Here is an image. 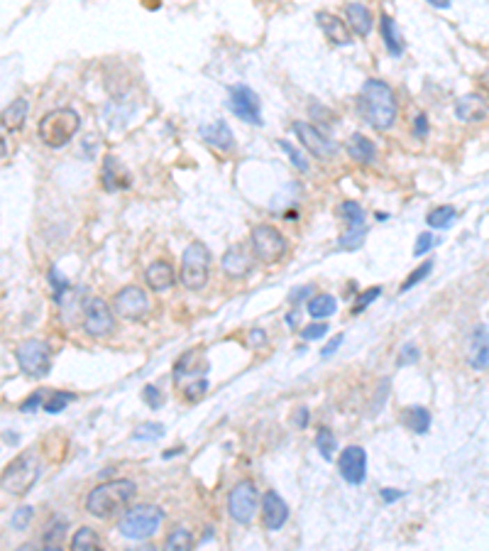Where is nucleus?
<instances>
[{"mask_svg": "<svg viewBox=\"0 0 489 551\" xmlns=\"http://www.w3.org/2000/svg\"><path fill=\"white\" fill-rule=\"evenodd\" d=\"M348 155L352 157L355 162H359V165H370V162H375V157H377V145L370 140V137L355 133L348 142Z\"/></svg>", "mask_w": 489, "mask_h": 551, "instance_id": "obj_27", "label": "nucleus"}, {"mask_svg": "<svg viewBox=\"0 0 489 551\" xmlns=\"http://www.w3.org/2000/svg\"><path fill=\"white\" fill-rule=\"evenodd\" d=\"M262 512H265V527L272 531L281 529L289 520V505L284 502V497L279 492L270 490L265 492V502H262Z\"/></svg>", "mask_w": 489, "mask_h": 551, "instance_id": "obj_16", "label": "nucleus"}, {"mask_svg": "<svg viewBox=\"0 0 489 551\" xmlns=\"http://www.w3.org/2000/svg\"><path fill=\"white\" fill-rule=\"evenodd\" d=\"M430 128H428V118L424 116V113H419V116L414 118V137H419V140H424V137H428Z\"/></svg>", "mask_w": 489, "mask_h": 551, "instance_id": "obj_48", "label": "nucleus"}, {"mask_svg": "<svg viewBox=\"0 0 489 551\" xmlns=\"http://www.w3.org/2000/svg\"><path fill=\"white\" fill-rule=\"evenodd\" d=\"M359 110L375 130H389L399 116L394 89L382 79H367L359 89Z\"/></svg>", "mask_w": 489, "mask_h": 551, "instance_id": "obj_1", "label": "nucleus"}, {"mask_svg": "<svg viewBox=\"0 0 489 551\" xmlns=\"http://www.w3.org/2000/svg\"><path fill=\"white\" fill-rule=\"evenodd\" d=\"M455 216H458V211H455L453 206H438V209H433L428 216H426V220H428L430 228H440V231H445V228H450L455 223Z\"/></svg>", "mask_w": 489, "mask_h": 551, "instance_id": "obj_31", "label": "nucleus"}, {"mask_svg": "<svg viewBox=\"0 0 489 551\" xmlns=\"http://www.w3.org/2000/svg\"><path fill=\"white\" fill-rule=\"evenodd\" d=\"M338 471L345 483L350 485H362L367 476V453L362 446H348L343 448L338 458Z\"/></svg>", "mask_w": 489, "mask_h": 551, "instance_id": "obj_15", "label": "nucleus"}, {"mask_svg": "<svg viewBox=\"0 0 489 551\" xmlns=\"http://www.w3.org/2000/svg\"><path fill=\"white\" fill-rule=\"evenodd\" d=\"M345 22L357 37H367L372 32V25H375L370 8L362 6V3H348L345 6Z\"/></svg>", "mask_w": 489, "mask_h": 551, "instance_id": "obj_22", "label": "nucleus"}, {"mask_svg": "<svg viewBox=\"0 0 489 551\" xmlns=\"http://www.w3.org/2000/svg\"><path fill=\"white\" fill-rule=\"evenodd\" d=\"M325 333H328V324L325 321H318L316 319V324H309L301 329V338L304 341H318V338H323Z\"/></svg>", "mask_w": 489, "mask_h": 551, "instance_id": "obj_41", "label": "nucleus"}, {"mask_svg": "<svg viewBox=\"0 0 489 551\" xmlns=\"http://www.w3.org/2000/svg\"><path fill=\"white\" fill-rule=\"evenodd\" d=\"M166 546L169 549H194V536L184 527H176L169 536H166Z\"/></svg>", "mask_w": 489, "mask_h": 551, "instance_id": "obj_37", "label": "nucleus"}, {"mask_svg": "<svg viewBox=\"0 0 489 551\" xmlns=\"http://www.w3.org/2000/svg\"><path fill=\"white\" fill-rule=\"evenodd\" d=\"M201 135H203V140L208 142L210 147H215V150H220V152L235 150L233 130H230V126L225 121H215V123H210V126L201 128Z\"/></svg>", "mask_w": 489, "mask_h": 551, "instance_id": "obj_23", "label": "nucleus"}, {"mask_svg": "<svg viewBox=\"0 0 489 551\" xmlns=\"http://www.w3.org/2000/svg\"><path fill=\"white\" fill-rule=\"evenodd\" d=\"M421 358V351L416 343H406L404 348H401V356H399V365H411V363H416Z\"/></svg>", "mask_w": 489, "mask_h": 551, "instance_id": "obj_46", "label": "nucleus"}, {"mask_svg": "<svg viewBox=\"0 0 489 551\" xmlns=\"http://www.w3.org/2000/svg\"><path fill=\"white\" fill-rule=\"evenodd\" d=\"M294 133L296 137H299V142L304 145V150L309 152V155H313L316 160H333L335 155H338V142H333L330 137H325L323 133L318 130L316 126H311V123H294Z\"/></svg>", "mask_w": 489, "mask_h": 551, "instance_id": "obj_14", "label": "nucleus"}, {"mask_svg": "<svg viewBox=\"0 0 489 551\" xmlns=\"http://www.w3.org/2000/svg\"><path fill=\"white\" fill-rule=\"evenodd\" d=\"M316 20H318L320 30H323V35L328 37L333 45L338 47H348L350 42H352V37H350V27L345 20H340L338 15H330V13H318L316 15Z\"/></svg>", "mask_w": 489, "mask_h": 551, "instance_id": "obj_21", "label": "nucleus"}, {"mask_svg": "<svg viewBox=\"0 0 489 551\" xmlns=\"http://www.w3.org/2000/svg\"><path fill=\"white\" fill-rule=\"evenodd\" d=\"M404 424L414 434H426L430 429V412L426 407H409L404 414Z\"/></svg>", "mask_w": 489, "mask_h": 551, "instance_id": "obj_28", "label": "nucleus"}, {"mask_svg": "<svg viewBox=\"0 0 489 551\" xmlns=\"http://www.w3.org/2000/svg\"><path fill=\"white\" fill-rule=\"evenodd\" d=\"M247 343H250L252 348H260L267 343V333L262 329H252L250 333H247Z\"/></svg>", "mask_w": 489, "mask_h": 551, "instance_id": "obj_50", "label": "nucleus"}, {"mask_svg": "<svg viewBox=\"0 0 489 551\" xmlns=\"http://www.w3.org/2000/svg\"><path fill=\"white\" fill-rule=\"evenodd\" d=\"M279 147L286 152V155H289V162L296 167V169H299V172H309V162H306V157L301 155V152L296 150V147L291 145L289 140H279Z\"/></svg>", "mask_w": 489, "mask_h": 551, "instance_id": "obj_40", "label": "nucleus"}, {"mask_svg": "<svg viewBox=\"0 0 489 551\" xmlns=\"http://www.w3.org/2000/svg\"><path fill=\"white\" fill-rule=\"evenodd\" d=\"M15 361L27 377H45L52 370V348L45 341L27 338L15 348Z\"/></svg>", "mask_w": 489, "mask_h": 551, "instance_id": "obj_8", "label": "nucleus"}, {"mask_svg": "<svg viewBox=\"0 0 489 551\" xmlns=\"http://www.w3.org/2000/svg\"><path fill=\"white\" fill-rule=\"evenodd\" d=\"M401 497H404V490H394V488H385V490H382V500H385L387 505L401 500Z\"/></svg>", "mask_w": 489, "mask_h": 551, "instance_id": "obj_53", "label": "nucleus"}, {"mask_svg": "<svg viewBox=\"0 0 489 551\" xmlns=\"http://www.w3.org/2000/svg\"><path fill=\"white\" fill-rule=\"evenodd\" d=\"M49 282H52V296H54V301H61L64 292L71 289L69 280H66V277H61V272L56 270V267H52V270H49Z\"/></svg>", "mask_w": 489, "mask_h": 551, "instance_id": "obj_39", "label": "nucleus"}, {"mask_svg": "<svg viewBox=\"0 0 489 551\" xmlns=\"http://www.w3.org/2000/svg\"><path fill=\"white\" fill-rule=\"evenodd\" d=\"M252 257L255 255H250V250L244 246H240V243H235V246H230L228 250H225V255H223V272L225 275H230V277H244L247 272L252 270Z\"/></svg>", "mask_w": 489, "mask_h": 551, "instance_id": "obj_18", "label": "nucleus"}, {"mask_svg": "<svg viewBox=\"0 0 489 551\" xmlns=\"http://www.w3.org/2000/svg\"><path fill=\"white\" fill-rule=\"evenodd\" d=\"M380 294H382V287H370L367 292H362V294H359V299H357V304L352 306V314L355 316L362 314V309H367V306H370Z\"/></svg>", "mask_w": 489, "mask_h": 551, "instance_id": "obj_43", "label": "nucleus"}, {"mask_svg": "<svg viewBox=\"0 0 489 551\" xmlns=\"http://www.w3.org/2000/svg\"><path fill=\"white\" fill-rule=\"evenodd\" d=\"M487 113H489V105H487V100H484V96H479V93H467V96H463V98H458V103H455V116L465 123L484 121Z\"/></svg>", "mask_w": 489, "mask_h": 551, "instance_id": "obj_20", "label": "nucleus"}, {"mask_svg": "<svg viewBox=\"0 0 489 551\" xmlns=\"http://www.w3.org/2000/svg\"><path fill=\"white\" fill-rule=\"evenodd\" d=\"M343 341H345V338H343V333H340V336H335V338H330V341L323 346V351H320V356H323V358L333 356V353L338 351L340 346H343Z\"/></svg>", "mask_w": 489, "mask_h": 551, "instance_id": "obj_52", "label": "nucleus"}, {"mask_svg": "<svg viewBox=\"0 0 489 551\" xmlns=\"http://www.w3.org/2000/svg\"><path fill=\"white\" fill-rule=\"evenodd\" d=\"M32 515H35V510L32 507H17L15 510V515H13V520H10V524L15 527V529H27V524H30V520H32Z\"/></svg>", "mask_w": 489, "mask_h": 551, "instance_id": "obj_44", "label": "nucleus"}, {"mask_svg": "<svg viewBox=\"0 0 489 551\" xmlns=\"http://www.w3.org/2000/svg\"><path fill=\"white\" fill-rule=\"evenodd\" d=\"M45 392H47V390H37L32 397H27V400L20 405V412H35L37 407H40L42 402H45Z\"/></svg>", "mask_w": 489, "mask_h": 551, "instance_id": "obj_49", "label": "nucleus"}, {"mask_svg": "<svg viewBox=\"0 0 489 551\" xmlns=\"http://www.w3.org/2000/svg\"><path fill=\"white\" fill-rule=\"evenodd\" d=\"M430 270H433V262H430V260H426L421 267H416V270L411 272V277H409V280H406L404 285H401V292H409L411 287H416L421 280H426V277L430 275Z\"/></svg>", "mask_w": 489, "mask_h": 551, "instance_id": "obj_42", "label": "nucleus"}, {"mask_svg": "<svg viewBox=\"0 0 489 551\" xmlns=\"http://www.w3.org/2000/svg\"><path fill=\"white\" fill-rule=\"evenodd\" d=\"M250 248L252 255L262 262H279L286 252V238L281 236L279 228L270 223H260L250 233Z\"/></svg>", "mask_w": 489, "mask_h": 551, "instance_id": "obj_9", "label": "nucleus"}, {"mask_svg": "<svg viewBox=\"0 0 489 551\" xmlns=\"http://www.w3.org/2000/svg\"><path fill=\"white\" fill-rule=\"evenodd\" d=\"M71 549L81 551V549H100V539L91 527H81L74 536H71Z\"/></svg>", "mask_w": 489, "mask_h": 551, "instance_id": "obj_34", "label": "nucleus"}, {"mask_svg": "<svg viewBox=\"0 0 489 551\" xmlns=\"http://www.w3.org/2000/svg\"><path fill=\"white\" fill-rule=\"evenodd\" d=\"M380 32H382V42H385L387 52L391 56H401L404 54V37H401V30L389 15L380 17Z\"/></svg>", "mask_w": 489, "mask_h": 551, "instance_id": "obj_26", "label": "nucleus"}, {"mask_svg": "<svg viewBox=\"0 0 489 551\" xmlns=\"http://www.w3.org/2000/svg\"><path fill=\"white\" fill-rule=\"evenodd\" d=\"M296 426H299V429H304L306 424H309V409H306V407H301V409H296Z\"/></svg>", "mask_w": 489, "mask_h": 551, "instance_id": "obj_54", "label": "nucleus"}, {"mask_svg": "<svg viewBox=\"0 0 489 551\" xmlns=\"http://www.w3.org/2000/svg\"><path fill=\"white\" fill-rule=\"evenodd\" d=\"M142 397H145V402L152 407V409H160L162 402H164V397H162V392L157 390L155 385H147L145 390H142Z\"/></svg>", "mask_w": 489, "mask_h": 551, "instance_id": "obj_47", "label": "nucleus"}, {"mask_svg": "<svg viewBox=\"0 0 489 551\" xmlns=\"http://www.w3.org/2000/svg\"><path fill=\"white\" fill-rule=\"evenodd\" d=\"M210 250L201 241L186 246L181 255V285L191 292H201L210 275Z\"/></svg>", "mask_w": 489, "mask_h": 551, "instance_id": "obj_6", "label": "nucleus"}, {"mask_svg": "<svg viewBox=\"0 0 489 551\" xmlns=\"http://www.w3.org/2000/svg\"><path fill=\"white\" fill-rule=\"evenodd\" d=\"M145 280H147V287H150L152 292H164L174 285L176 277H174V270H171L169 262L157 260L145 270Z\"/></svg>", "mask_w": 489, "mask_h": 551, "instance_id": "obj_24", "label": "nucleus"}, {"mask_svg": "<svg viewBox=\"0 0 489 551\" xmlns=\"http://www.w3.org/2000/svg\"><path fill=\"white\" fill-rule=\"evenodd\" d=\"M364 236H367V228L364 226H348V231L343 233V236L338 238V248H343V250H359L364 243Z\"/></svg>", "mask_w": 489, "mask_h": 551, "instance_id": "obj_32", "label": "nucleus"}, {"mask_svg": "<svg viewBox=\"0 0 489 551\" xmlns=\"http://www.w3.org/2000/svg\"><path fill=\"white\" fill-rule=\"evenodd\" d=\"M27 113H30V100L27 98H15L8 105L3 113H0V126L10 133H17L27 121Z\"/></svg>", "mask_w": 489, "mask_h": 551, "instance_id": "obj_25", "label": "nucleus"}, {"mask_svg": "<svg viewBox=\"0 0 489 551\" xmlns=\"http://www.w3.org/2000/svg\"><path fill=\"white\" fill-rule=\"evenodd\" d=\"M260 495L252 481H240L228 495V512L238 524H250L257 515Z\"/></svg>", "mask_w": 489, "mask_h": 551, "instance_id": "obj_10", "label": "nucleus"}, {"mask_svg": "<svg viewBox=\"0 0 489 551\" xmlns=\"http://www.w3.org/2000/svg\"><path fill=\"white\" fill-rule=\"evenodd\" d=\"M426 3H430L433 8H450V0H426Z\"/></svg>", "mask_w": 489, "mask_h": 551, "instance_id": "obj_55", "label": "nucleus"}, {"mask_svg": "<svg viewBox=\"0 0 489 551\" xmlns=\"http://www.w3.org/2000/svg\"><path fill=\"white\" fill-rule=\"evenodd\" d=\"M64 536H66V524L61 520H54L47 527L45 536H42V544H45L47 549H59V546L64 544Z\"/></svg>", "mask_w": 489, "mask_h": 551, "instance_id": "obj_35", "label": "nucleus"}, {"mask_svg": "<svg viewBox=\"0 0 489 551\" xmlns=\"http://www.w3.org/2000/svg\"><path fill=\"white\" fill-rule=\"evenodd\" d=\"M338 311V301H335L333 294H318L309 301V314L313 319H330V316Z\"/></svg>", "mask_w": 489, "mask_h": 551, "instance_id": "obj_29", "label": "nucleus"}, {"mask_svg": "<svg viewBox=\"0 0 489 551\" xmlns=\"http://www.w3.org/2000/svg\"><path fill=\"white\" fill-rule=\"evenodd\" d=\"M435 246V238H433V233H421L419 238H416V246H414V255L416 257H421V255H426V252L430 250V248Z\"/></svg>", "mask_w": 489, "mask_h": 551, "instance_id": "obj_45", "label": "nucleus"}, {"mask_svg": "<svg viewBox=\"0 0 489 551\" xmlns=\"http://www.w3.org/2000/svg\"><path fill=\"white\" fill-rule=\"evenodd\" d=\"M40 478V461L35 453H22L15 461H10L0 476V490L10 492L15 497H22L25 492H30V488Z\"/></svg>", "mask_w": 489, "mask_h": 551, "instance_id": "obj_5", "label": "nucleus"}, {"mask_svg": "<svg viewBox=\"0 0 489 551\" xmlns=\"http://www.w3.org/2000/svg\"><path fill=\"white\" fill-rule=\"evenodd\" d=\"M79 128H81V118L76 110L56 108V110H49V113L42 118L40 126H37V133H40L45 145L59 150V147L69 145V140L79 133Z\"/></svg>", "mask_w": 489, "mask_h": 551, "instance_id": "obj_4", "label": "nucleus"}, {"mask_svg": "<svg viewBox=\"0 0 489 551\" xmlns=\"http://www.w3.org/2000/svg\"><path fill=\"white\" fill-rule=\"evenodd\" d=\"M84 331L93 338H105L115 331V314L108 301L100 296H91L84 306Z\"/></svg>", "mask_w": 489, "mask_h": 551, "instance_id": "obj_12", "label": "nucleus"}, {"mask_svg": "<svg viewBox=\"0 0 489 551\" xmlns=\"http://www.w3.org/2000/svg\"><path fill=\"white\" fill-rule=\"evenodd\" d=\"M338 216L348 223V226H364V220H367L364 209L357 201H343V204L338 206Z\"/></svg>", "mask_w": 489, "mask_h": 551, "instance_id": "obj_30", "label": "nucleus"}, {"mask_svg": "<svg viewBox=\"0 0 489 551\" xmlns=\"http://www.w3.org/2000/svg\"><path fill=\"white\" fill-rule=\"evenodd\" d=\"M208 363L201 356V351H189L186 356L179 358V363L174 365V385L179 390H184V397L191 402L201 400L208 392Z\"/></svg>", "mask_w": 489, "mask_h": 551, "instance_id": "obj_3", "label": "nucleus"}, {"mask_svg": "<svg viewBox=\"0 0 489 551\" xmlns=\"http://www.w3.org/2000/svg\"><path fill=\"white\" fill-rule=\"evenodd\" d=\"M316 287L313 285H306V287H296V289H291V294H289V301L291 304H299L301 299H306V296L313 292Z\"/></svg>", "mask_w": 489, "mask_h": 551, "instance_id": "obj_51", "label": "nucleus"}, {"mask_svg": "<svg viewBox=\"0 0 489 551\" xmlns=\"http://www.w3.org/2000/svg\"><path fill=\"white\" fill-rule=\"evenodd\" d=\"M74 400V395L71 392H49V397H47L42 405H45V412H49V414H59L61 409H64L69 402Z\"/></svg>", "mask_w": 489, "mask_h": 551, "instance_id": "obj_36", "label": "nucleus"}, {"mask_svg": "<svg viewBox=\"0 0 489 551\" xmlns=\"http://www.w3.org/2000/svg\"><path fill=\"white\" fill-rule=\"evenodd\" d=\"M467 358L474 370H489V326H477L472 331Z\"/></svg>", "mask_w": 489, "mask_h": 551, "instance_id": "obj_17", "label": "nucleus"}, {"mask_svg": "<svg viewBox=\"0 0 489 551\" xmlns=\"http://www.w3.org/2000/svg\"><path fill=\"white\" fill-rule=\"evenodd\" d=\"M164 522V512L160 510L157 505H140L132 507L123 515L120 520V534L127 536V539H150V536L157 534L160 524Z\"/></svg>", "mask_w": 489, "mask_h": 551, "instance_id": "obj_7", "label": "nucleus"}, {"mask_svg": "<svg viewBox=\"0 0 489 551\" xmlns=\"http://www.w3.org/2000/svg\"><path fill=\"white\" fill-rule=\"evenodd\" d=\"M115 314L125 321H142L150 314V296L142 287H123V289L115 294Z\"/></svg>", "mask_w": 489, "mask_h": 551, "instance_id": "obj_13", "label": "nucleus"}, {"mask_svg": "<svg viewBox=\"0 0 489 551\" xmlns=\"http://www.w3.org/2000/svg\"><path fill=\"white\" fill-rule=\"evenodd\" d=\"M316 448H318V453L325 458V461H333L335 451H338V439H335L333 431L320 429L318 434H316Z\"/></svg>", "mask_w": 489, "mask_h": 551, "instance_id": "obj_33", "label": "nucleus"}, {"mask_svg": "<svg viewBox=\"0 0 489 551\" xmlns=\"http://www.w3.org/2000/svg\"><path fill=\"white\" fill-rule=\"evenodd\" d=\"M6 155H8V142L3 140V137H0V160H3Z\"/></svg>", "mask_w": 489, "mask_h": 551, "instance_id": "obj_56", "label": "nucleus"}, {"mask_svg": "<svg viewBox=\"0 0 489 551\" xmlns=\"http://www.w3.org/2000/svg\"><path fill=\"white\" fill-rule=\"evenodd\" d=\"M137 495V485L127 478H118V481H108L95 485L86 497V510L98 520H108V517L123 512Z\"/></svg>", "mask_w": 489, "mask_h": 551, "instance_id": "obj_2", "label": "nucleus"}, {"mask_svg": "<svg viewBox=\"0 0 489 551\" xmlns=\"http://www.w3.org/2000/svg\"><path fill=\"white\" fill-rule=\"evenodd\" d=\"M100 181H103L105 191H120L130 186V172L120 165L118 157H105L103 169H100Z\"/></svg>", "mask_w": 489, "mask_h": 551, "instance_id": "obj_19", "label": "nucleus"}, {"mask_svg": "<svg viewBox=\"0 0 489 551\" xmlns=\"http://www.w3.org/2000/svg\"><path fill=\"white\" fill-rule=\"evenodd\" d=\"M228 105L240 121L250 126H262V100L250 86L235 84L228 89Z\"/></svg>", "mask_w": 489, "mask_h": 551, "instance_id": "obj_11", "label": "nucleus"}, {"mask_svg": "<svg viewBox=\"0 0 489 551\" xmlns=\"http://www.w3.org/2000/svg\"><path fill=\"white\" fill-rule=\"evenodd\" d=\"M162 434H164V426L160 424V421H150V424H140L135 431H132V439L135 441H155V439H162Z\"/></svg>", "mask_w": 489, "mask_h": 551, "instance_id": "obj_38", "label": "nucleus"}]
</instances>
